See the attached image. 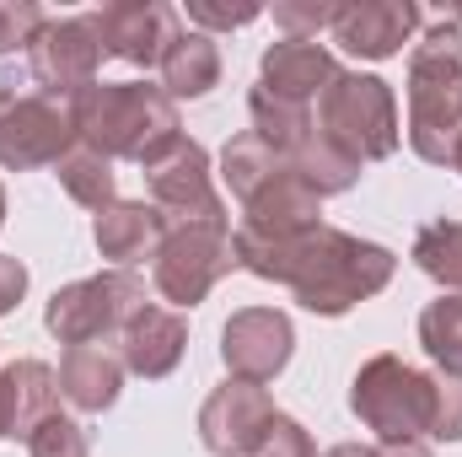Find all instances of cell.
Wrapping results in <instances>:
<instances>
[{
    "mask_svg": "<svg viewBox=\"0 0 462 457\" xmlns=\"http://www.w3.org/2000/svg\"><path fill=\"white\" fill-rule=\"evenodd\" d=\"M263 16V5H253V0H189V22H194V33H231V27H247V22H258Z\"/></svg>",
    "mask_w": 462,
    "mask_h": 457,
    "instance_id": "32",
    "label": "cell"
},
{
    "mask_svg": "<svg viewBox=\"0 0 462 457\" xmlns=\"http://www.w3.org/2000/svg\"><path fill=\"white\" fill-rule=\"evenodd\" d=\"M371 447H360V442H339V447H328L323 457H365Z\"/></svg>",
    "mask_w": 462,
    "mask_h": 457,
    "instance_id": "36",
    "label": "cell"
},
{
    "mask_svg": "<svg viewBox=\"0 0 462 457\" xmlns=\"http://www.w3.org/2000/svg\"><path fill=\"white\" fill-rule=\"evenodd\" d=\"M231 269H236L231 227H167L151 258V285L172 307H199Z\"/></svg>",
    "mask_w": 462,
    "mask_h": 457,
    "instance_id": "8",
    "label": "cell"
},
{
    "mask_svg": "<svg viewBox=\"0 0 462 457\" xmlns=\"http://www.w3.org/2000/svg\"><path fill=\"white\" fill-rule=\"evenodd\" d=\"M5 108H11V92H5V81H0V114H5Z\"/></svg>",
    "mask_w": 462,
    "mask_h": 457,
    "instance_id": "37",
    "label": "cell"
},
{
    "mask_svg": "<svg viewBox=\"0 0 462 457\" xmlns=\"http://www.w3.org/2000/svg\"><path fill=\"white\" fill-rule=\"evenodd\" d=\"M420 344L436 366L462 371V291L436 296L425 312H420Z\"/></svg>",
    "mask_w": 462,
    "mask_h": 457,
    "instance_id": "27",
    "label": "cell"
},
{
    "mask_svg": "<svg viewBox=\"0 0 462 457\" xmlns=\"http://www.w3.org/2000/svg\"><path fill=\"white\" fill-rule=\"evenodd\" d=\"M420 16L425 11L414 0H349V5H339L334 38L355 60H393L409 43V33L420 27Z\"/></svg>",
    "mask_w": 462,
    "mask_h": 457,
    "instance_id": "15",
    "label": "cell"
},
{
    "mask_svg": "<svg viewBox=\"0 0 462 457\" xmlns=\"http://www.w3.org/2000/svg\"><path fill=\"white\" fill-rule=\"evenodd\" d=\"M318 216H323V194H318L296 167H291V173H280L269 189H258V194L242 205V227H236V231L280 242V237H301V231L323 227Z\"/></svg>",
    "mask_w": 462,
    "mask_h": 457,
    "instance_id": "17",
    "label": "cell"
},
{
    "mask_svg": "<svg viewBox=\"0 0 462 457\" xmlns=\"http://www.w3.org/2000/svg\"><path fill=\"white\" fill-rule=\"evenodd\" d=\"M60 371L43 360H11L0 366V442L11 436H32L38 420H49L60 404Z\"/></svg>",
    "mask_w": 462,
    "mask_h": 457,
    "instance_id": "18",
    "label": "cell"
},
{
    "mask_svg": "<svg viewBox=\"0 0 462 457\" xmlns=\"http://www.w3.org/2000/svg\"><path fill=\"white\" fill-rule=\"evenodd\" d=\"M162 237H167V221H162V210L151 200H114L92 221V242H97L103 258H114V269H129L140 258H156Z\"/></svg>",
    "mask_w": 462,
    "mask_h": 457,
    "instance_id": "20",
    "label": "cell"
},
{
    "mask_svg": "<svg viewBox=\"0 0 462 457\" xmlns=\"http://www.w3.org/2000/svg\"><path fill=\"white\" fill-rule=\"evenodd\" d=\"M365 457H430L425 442H376Z\"/></svg>",
    "mask_w": 462,
    "mask_h": 457,
    "instance_id": "35",
    "label": "cell"
},
{
    "mask_svg": "<svg viewBox=\"0 0 462 457\" xmlns=\"http://www.w3.org/2000/svg\"><path fill=\"white\" fill-rule=\"evenodd\" d=\"M216 87H221V49H216V38L183 27V38L162 60V92L172 103H194V98H210Z\"/></svg>",
    "mask_w": 462,
    "mask_h": 457,
    "instance_id": "21",
    "label": "cell"
},
{
    "mask_svg": "<svg viewBox=\"0 0 462 457\" xmlns=\"http://www.w3.org/2000/svg\"><path fill=\"white\" fill-rule=\"evenodd\" d=\"M274 22L285 27V38H318L339 22V0H274Z\"/></svg>",
    "mask_w": 462,
    "mask_h": 457,
    "instance_id": "30",
    "label": "cell"
},
{
    "mask_svg": "<svg viewBox=\"0 0 462 457\" xmlns=\"http://www.w3.org/2000/svg\"><path fill=\"white\" fill-rule=\"evenodd\" d=\"M124 393V355L118 344H70L60 360V398L76 404L81 415H103L114 409Z\"/></svg>",
    "mask_w": 462,
    "mask_h": 457,
    "instance_id": "19",
    "label": "cell"
},
{
    "mask_svg": "<svg viewBox=\"0 0 462 457\" xmlns=\"http://www.w3.org/2000/svg\"><path fill=\"white\" fill-rule=\"evenodd\" d=\"M27 457H92V436H87V425L81 420H70V415H49V420H38V431L27 436Z\"/></svg>",
    "mask_w": 462,
    "mask_h": 457,
    "instance_id": "28",
    "label": "cell"
},
{
    "mask_svg": "<svg viewBox=\"0 0 462 457\" xmlns=\"http://www.w3.org/2000/svg\"><path fill=\"white\" fill-rule=\"evenodd\" d=\"M349 409L382 442H420L430 436V377L403 355H371L349 382Z\"/></svg>",
    "mask_w": 462,
    "mask_h": 457,
    "instance_id": "5",
    "label": "cell"
},
{
    "mask_svg": "<svg viewBox=\"0 0 462 457\" xmlns=\"http://www.w3.org/2000/svg\"><path fill=\"white\" fill-rule=\"evenodd\" d=\"M452 173H462V140H457V151H452Z\"/></svg>",
    "mask_w": 462,
    "mask_h": 457,
    "instance_id": "38",
    "label": "cell"
},
{
    "mask_svg": "<svg viewBox=\"0 0 462 457\" xmlns=\"http://www.w3.org/2000/svg\"><path fill=\"white\" fill-rule=\"evenodd\" d=\"M183 350H189V323H183L172 307H156V302H145V307L118 329L124 371H134V377H145V382L172 377L178 360H183Z\"/></svg>",
    "mask_w": 462,
    "mask_h": 457,
    "instance_id": "16",
    "label": "cell"
},
{
    "mask_svg": "<svg viewBox=\"0 0 462 457\" xmlns=\"http://www.w3.org/2000/svg\"><path fill=\"white\" fill-rule=\"evenodd\" d=\"M81 140L76 108L65 98H11L0 114V167L5 173H32V167H60V156Z\"/></svg>",
    "mask_w": 462,
    "mask_h": 457,
    "instance_id": "10",
    "label": "cell"
},
{
    "mask_svg": "<svg viewBox=\"0 0 462 457\" xmlns=\"http://www.w3.org/2000/svg\"><path fill=\"white\" fill-rule=\"evenodd\" d=\"M447 22H457V27H462V5H457V11H447Z\"/></svg>",
    "mask_w": 462,
    "mask_h": 457,
    "instance_id": "39",
    "label": "cell"
},
{
    "mask_svg": "<svg viewBox=\"0 0 462 457\" xmlns=\"http://www.w3.org/2000/svg\"><path fill=\"white\" fill-rule=\"evenodd\" d=\"M247 114H253V135L263 140V145H274L285 162L307 145V135L318 129V118L312 108H301V103H280V98H269V92H247Z\"/></svg>",
    "mask_w": 462,
    "mask_h": 457,
    "instance_id": "23",
    "label": "cell"
},
{
    "mask_svg": "<svg viewBox=\"0 0 462 457\" xmlns=\"http://www.w3.org/2000/svg\"><path fill=\"white\" fill-rule=\"evenodd\" d=\"M87 16L103 38V54L124 65H162L167 49L183 38V16L167 0H108Z\"/></svg>",
    "mask_w": 462,
    "mask_h": 457,
    "instance_id": "11",
    "label": "cell"
},
{
    "mask_svg": "<svg viewBox=\"0 0 462 457\" xmlns=\"http://www.w3.org/2000/svg\"><path fill=\"white\" fill-rule=\"evenodd\" d=\"M103 60L108 54H103V38H97L87 11L81 16H60V22L49 16L43 33L27 49V70L43 87V98H65V103H76L87 87H97Z\"/></svg>",
    "mask_w": 462,
    "mask_h": 457,
    "instance_id": "9",
    "label": "cell"
},
{
    "mask_svg": "<svg viewBox=\"0 0 462 457\" xmlns=\"http://www.w3.org/2000/svg\"><path fill=\"white\" fill-rule=\"evenodd\" d=\"M145 189L167 227H231L226 200L210 178V151L189 135H178L167 151L145 162Z\"/></svg>",
    "mask_w": 462,
    "mask_h": 457,
    "instance_id": "7",
    "label": "cell"
},
{
    "mask_svg": "<svg viewBox=\"0 0 462 457\" xmlns=\"http://www.w3.org/2000/svg\"><path fill=\"white\" fill-rule=\"evenodd\" d=\"M291 350H296V329L280 307H242L221 329V360L236 382H258V387L274 382L291 366Z\"/></svg>",
    "mask_w": 462,
    "mask_h": 457,
    "instance_id": "12",
    "label": "cell"
},
{
    "mask_svg": "<svg viewBox=\"0 0 462 457\" xmlns=\"http://www.w3.org/2000/svg\"><path fill=\"white\" fill-rule=\"evenodd\" d=\"M462 140V27L436 22L409 54V145L430 167H452Z\"/></svg>",
    "mask_w": 462,
    "mask_h": 457,
    "instance_id": "3",
    "label": "cell"
},
{
    "mask_svg": "<svg viewBox=\"0 0 462 457\" xmlns=\"http://www.w3.org/2000/svg\"><path fill=\"white\" fill-rule=\"evenodd\" d=\"M318 129L328 140H339L349 156L365 167V162H382L398 151V98L382 76H365V70H339L323 98H318Z\"/></svg>",
    "mask_w": 462,
    "mask_h": 457,
    "instance_id": "4",
    "label": "cell"
},
{
    "mask_svg": "<svg viewBox=\"0 0 462 457\" xmlns=\"http://www.w3.org/2000/svg\"><path fill=\"white\" fill-rule=\"evenodd\" d=\"M0 227H5V189H0Z\"/></svg>",
    "mask_w": 462,
    "mask_h": 457,
    "instance_id": "40",
    "label": "cell"
},
{
    "mask_svg": "<svg viewBox=\"0 0 462 457\" xmlns=\"http://www.w3.org/2000/svg\"><path fill=\"white\" fill-rule=\"evenodd\" d=\"M291 167H296V173H301L323 200H328V194H349V189L360 183V162L349 156L339 140H328L323 129H312V135H307V145L291 156Z\"/></svg>",
    "mask_w": 462,
    "mask_h": 457,
    "instance_id": "25",
    "label": "cell"
},
{
    "mask_svg": "<svg viewBox=\"0 0 462 457\" xmlns=\"http://www.w3.org/2000/svg\"><path fill=\"white\" fill-rule=\"evenodd\" d=\"M274 415L280 409H274L269 387L231 377V382H221L205 398V409H199V442H205V452H216V457H247L258 447V436L269 431Z\"/></svg>",
    "mask_w": 462,
    "mask_h": 457,
    "instance_id": "13",
    "label": "cell"
},
{
    "mask_svg": "<svg viewBox=\"0 0 462 457\" xmlns=\"http://www.w3.org/2000/svg\"><path fill=\"white\" fill-rule=\"evenodd\" d=\"M70 108H76L81 145L103 151L108 162H140L145 167L156 151H167L183 135L178 103L151 81H97Z\"/></svg>",
    "mask_w": 462,
    "mask_h": 457,
    "instance_id": "2",
    "label": "cell"
},
{
    "mask_svg": "<svg viewBox=\"0 0 462 457\" xmlns=\"http://www.w3.org/2000/svg\"><path fill=\"white\" fill-rule=\"evenodd\" d=\"M54 178H60V189H65L76 205H87V210H108V205L118 200V194H114V162H108L103 151L81 145V140L60 156Z\"/></svg>",
    "mask_w": 462,
    "mask_h": 457,
    "instance_id": "24",
    "label": "cell"
},
{
    "mask_svg": "<svg viewBox=\"0 0 462 457\" xmlns=\"http://www.w3.org/2000/svg\"><path fill=\"white\" fill-rule=\"evenodd\" d=\"M334 76H339V65H334L328 43H318V38H280L258 60V92H269L280 103H301V108H312Z\"/></svg>",
    "mask_w": 462,
    "mask_h": 457,
    "instance_id": "14",
    "label": "cell"
},
{
    "mask_svg": "<svg viewBox=\"0 0 462 457\" xmlns=\"http://www.w3.org/2000/svg\"><path fill=\"white\" fill-rule=\"evenodd\" d=\"M140 307H145V280L134 269H103L60 285L43 307V329L60 344H97L118 334Z\"/></svg>",
    "mask_w": 462,
    "mask_h": 457,
    "instance_id": "6",
    "label": "cell"
},
{
    "mask_svg": "<svg viewBox=\"0 0 462 457\" xmlns=\"http://www.w3.org/2000/svg\"><path fill=\"white\" fill-rule=\"evenodd\" d=\"M280 173H291V162L274 151V145H263L253 129H242V135H231L226 151H221V178H226V189L247 205L258 189H269Z\"/></svg>",
    "mask_w": 462,
    "mask_h": 457,
    "instance_id": "22",
    "label": "cell"
},
{
    "mask_svg": "<svg viewBox=\"0 0 462 457\" xmlns=\"http://www.w3.org/2000/svg\"><path fill=\"white\" fill-rule=\"evenodd\" d=\"M430 377V436L436 442H462V371H425Z\"/></svg>",
    "mask_w": 462,
    "mask_h": 457,
    "instance_id": "29",
    "label": "cell"
},
{
    "mask_svg": "<svg viewBox=\"0 0 462 457\" xmlns=\"http://www.w3.org/2000/svg\"><path fill=\"white\" fill-rule=\"evenodd\" d=\"M409 258H414V269L430 275L436 285L462 291V221H447V216H441V221H425V227L414 231Z\"/></svg>",
    "mask_w": 462,
    "mask_h": 457,
    "instance_id": "26",
    "label": "cell"
},
{
    "mask_svg": "<svg viewBox=\"0 0 462 457\" xmlns=\"http://www.w3.org/2000/svg\"><path fill=\"white\" fill-rule=\"evenodd\" d=\"M247 457H318V447H312V436H307V425H301V420L274 415V420H269V431L258 436V447H253Z\"/></svg>",
    "mask_w": 462,
    "mask_h": 457,
    "instance_id": "33",
    "label": "cell"
},
{
    "mask_svg": "<svg viewBox=\"0 0 462 457\" xmlns=\"http://www.w3.org/2000/svg\"><path fill=\"white\" fill-rule=\"evenodd\" d=\"M27 296V264L22 258H11V253H0V318L5 312H16V302Z\"/></svg>",
    "mask_w": 462,
    "mask_h": 457,
    "instance_id": "34",
    "label": "cell"
},
{
    "mask_svg": "<svg viewBox=\"0 0 462 457\" xmlns=\"http://www.w3.org/2000/svg\"><path fill=\"white\" fill-rule=\"evenodd\" d=\"M231 247H236V269H247L269 285H285L318 318H345L365 296L387 291V280L398 269L393 247L365 242L339 227H312L301 237H280V242L236 231Z\"/></svg>",
    "mask_w": 462,
    "mask_h": 457,
    "instance_id": "1",
    "label": "cell"
},
{
    "mask_svg": "<svg viewBox=\"0 0 462 457\" xmlns=\"http://www.w3.org/2000/svg\"><path fill=\"white\" fill-rule=\"evenodd\" d=\"M43 5L38 0H0V54L32 49V38L43 33Z\"/></svg>",
    "mask_w": 462,
    "mask_h": 457,
    "instance_id": "31",
    "label": "cell"
}]
</instances>
